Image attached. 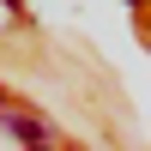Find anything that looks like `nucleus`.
I'll return each instance as SVG.
<instances>
[{
	"label": "nucleus",
	"mask_w": 151,
	"mask_h": 151,
	"mask_svg": "<svg viewBox=\"0 0 151 151\" xmlns=\"http://www.w3.org/2000/svg\"><path fill=\"white\" fill-rule=\"evenodd\" d=\"M0 127L18 133V139H30V145H42V139H48V121H36V115H0Z\"/></svg>",
	"instance_id": "nucleus-1"
},
{
	"label": "nucleus",
	"mask_w": 151,
	"mask_h": 151,
	"mask_svg": "<svg viewBox=\"0 0 151 151\" xmlns=\"http://www.w3.org/2000/svg\"><path fill=\"white\" fill-rule=\"evenodd\" d=\"M30 151H42V145H30Z\"/></svg>",
	"instance_id": "nucleus-2"
}]
</instances>
